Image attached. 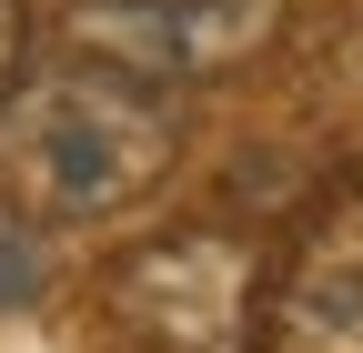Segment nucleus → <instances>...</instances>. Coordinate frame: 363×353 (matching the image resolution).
<instances>
[{
	"label": "nucleus",
	"mask_w": 363,
	"mask_h": 353,
	"mask_svg": "<svg viewBox=\"0 0 363 353\" xmlns=\"http://www.w3.org/2000/svg\"><path fill=\"white\" fill-rule=\"evenodd\" d=\"M262 353H363V182L303 212L262 283Z\"/></svg>",
	"instance_id": "nucleus-4"
},
{
	"label": "nucleus",
	"mask_w": 363,
	"mask_h": 353,
	"mask_svg": "<svg viewBox=\"0 0 363 353\" xmlns=\"http://www.w3.org/2000/svg\"><path fill=\"white\" fill-rule=\"evenodd\" d=\"M111 323L142 353H252L262 343V252L222 223H182L131 242L101 273Z\"/></svg>",
	"instance_id": "nucleus-2"
},
{
	"label": "nucleus",
	"mask_w": 363,
	"mask_h": 353,
	"mask_svg": "<svg viewBox=\"0 0 363 353\" xmlns=\"http://www.w3.org/2000/svg\"><path fill=\"white\" fill-rule=\"evenodd\" d=\"M21 61H30V11H21V0H0V101L21 91Z\"/></svg>",
	"instance_id": "nucleus-6"
},
{
	"label": "nucleus",
	"mask_w": 363,
	"mask_h": 353,
	"mask_svg": "<svg viewBox=\"0 0 363 353\" xmlns=\"http://www.w3.org/2000/svg\"><path fill=\"white\" fill-rule=\"evenodd\" d=\"M30 293H40V232H30V212L0 202V313H21Z\"/></svg>",
	"instance_id": "nucleus-5"
},
{
	"label": "nucleus",
	"mask_w": 363,
	"mask_h": 353,
	"mask_svg": "<svg viewBox=\"0 0 363 353\" xmlns=\"http://www.w3.org/2000/svg\"><path fill=\"white\" fill-rule=\"evenodd\" d=\"M283 30V0H61L71 61L131 71L152 91H192V81L252 61Z\"/></svg>",
	"instance_id": "nucleus-3"
},
{
	"label": "nucleus",
	"mask_w": 363,
	"mask_h": 353,
	"mask_svg": "<svg viewBox=\"0 0 363 353\" xmlns=\"http://www.w3.org/2000/svg\"><path fill=\"white\" fill-rule=\"evenodd\" d=\"M182 162V101L131 71L61 61L0 101V192L30 223H101L131 212Z\"/></svg>",
	"instance_id": "nucleus-1"
}]
</instances>
